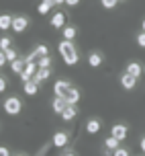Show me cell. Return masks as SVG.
Returning a JSON list of instances; mask_svg holds the SVG:
<instances>
[{
  "mask_svg": "<svg viewBox=\"0 0 145 156\" xmlns=\"http://www.w3.org/2000/svg\"><path fill=\"white\" fill-rule=\"evenodd\" d=\"M59 54H61V58H63V62L68 64V66H74V64L78 62V49L74 47V43L72 41H68V39H63L59 43Z\"/></svg>",
  "mask_w": 145,
  "mask_h": 156,
  "instance_id": "6da1fadb",
  "label": "cell"
},
{
  "mask_svg": "<svg viewBox=\"0 0 145 156\" xmlns=\"http://www.w3.org/2000/svg\"><path fill=\"white\" fill-rule=\"evenodd\" d=\"M21 107H23V103H21V99H16V97H8L6 101H4V111H6L8 115L21 113Z\"/></svg>",
  "mask_w": 145,
  "mask_h": 156,
  "instance_id": "7a4b0ae2",
  "label": "cell"
},
{
  "mask_svg": "<svg viewBox=\"0 0 145 156\" xmlns=\"http://www.w3.org/2000/svg\"><path fill=\"white\" fill-rule=\"evenodd\" d=\"M37 70H39V66H37L35 62H27L25 70L21 72L19 76H21V80H23V82H27V80H31V78H33L35 74H37Z\"/></svg>",
  "mask_w": 145,
  "mask_h": 156,
  "instance_id": "3957f363",
  "label": "cell"
},
{
  "mask_svg": "<svg viewBox=\"0 0 145 156\" xmlns=\"http://www.w3.org/2000/svg\"><path fill=\"white\" fill-rule=\"evenodd\" d=\"M29 19L27 16H15L12 19V31L15 33H23V31H27V27H29Z\"/></svg>",
  "mask_w": 145,
  "mask_h": 156,
  "instance_id": "277c9868",
  "label": "cell"
},
{
  "mask_svg": "<svg viewBox=\"0 0 145 156\" xmlns=\"http://www.w3.org/2000/svg\"><path fill=\"white\" fill-rule=\"evenodd\" d=\"M69 88H72V84H69L68 80H57L53 84V93H55V97H66Z\"/></svg>",
  "mask_w": 145,
  "mask_h": 156,
  "instance_id": "5b68a950",
  "label": "cell"
},
{
  "mask_svg": "<svg viewBox=\"0 0 145 156\" xmlns=\"http://www.w3.org/2000/svg\"><path fill=\"white\" fill-rule=\"evenodd\" d=\"M121 84H123V88L131 90V88H135V84H137V78H135V76H131L129 72H125V74L121 76Z\"/></svg>",
  "mask_w": 145,
  "mask_h": 156,
  "instance_id": "8992f818",
  "label": "cell"
},
{
  "mask_svg": "<svg viewBox=\"0 0 145 156\" xmlns=\"http://www.w3.org/2000/svg\"><path fill=\"white\" fill-rule=\"evenodd\" d=\"M76 115H78V107L76 105H68L66 109L61 111V119H63V121H72Z\"/></svg>",
  "mask_w": 145,
  "mask_h": 156,
  "instance_id": "52a82bcc",
  "label": "cell"
},
{
  "mask_svg": "<svg viewBox=\"0 0 145 156\" xmlns=\"http://www.w3.org/2000/svg\"><path fill=\"white\" fill-rule=\"evenodd\" d=\"M23 90H25V94H29V97H33V94H37V90H39V82H35L33 78L31 80H27V82H23Z\"/></svg>",
  "mask_w": 145,
  "mask_h": 156,
  "instance_id": "ba28073f",
  "label": "cell"
},
{
  "mask_svg": "<svg viewBox=\"0 0 145 156\" xmlns=\"http://www.w3.org/2000/svg\"><path fill=\"white\" fill-rule=\"evenodd\" d=\"M113 136H115L116 140H125V138H127V125L115 123L113 125Z\"/></svg>",
  "mask_w": 145,
  "mask_h": 156,
  "instance_id": "9c48e42d",
  "label": "cell"
},
{
  "mask_svg": "<svg viewBox=\"0 0 145 156\" xmlns=\"http://www.w3.org/2000/svg\"><path fill=\"white\" fill-rule=\"evenodd\" d=\"M53 6H55L53 0H41V2H39V6H37V12H39V15H47Z\"/></svg>",
  "mask_w": 145,
  "mask_h": 156,
  "instance_id": "30bf717a",
  "label": "cell"
},
{
  "mask_svg": "<svg viewBox=\"0 0 145 156\" xmlns=\"http://www.w3.org/2000/svg\"><path fill=\"white\" fill-rule=\"evenodd\" d=\"M63 99H66V101H68L69 105H76V103L80 101V90H78V88H74V86H72V88H69V90H68V94H66V97H63Z\"/></svg>",
  "mask_w": 145,
  "mask_h": 156,
  "instance_id": "8fae6325",
  "label": "cell"
},
{
  "mask_svg": "<svg viewBox=\"0 0 145 156\" xmlns=\"http://www.w3.org/2000/svg\"><path fill=\"white\" fill-rule=\"evenodd\" d=\"M51 25H53L55 29L66 27V15H63V12H55V15L51 16Z\"/></svg>",
  "mask_w": 145,
  "mask_h": 156,
  "instance_id": "7c38bea8",
  "label": "cell"
},
{
  "mask_svg": "<svg viewBox=\"0 0 145 156\" xmlns=\"http://www.w3.org/2000/svg\"><path fill=\"white\" fill-rule=\"evenodd\" d=\"M66 144H68V133L66 132H57L53 136V146L61 148V146H66Z\"/></svg>",
  "mask_w": 145,
  "mask_h": 156,
  "instance_id": "4fadbf2b",
  "label": "cell"
},
{
  "mask_svg": "<svg viewBox=\"0 0 145 156\" xmlns=\"http://www.w3.org/2000/svg\"><path fill=\"white\" fill-rule=\"evenodd\" d=\"M49 76H51V70H49V68H39L37 74L33 76V80H35V82H43V80H47Z\"/></svg>",
  "mask_w": 145,
  "mask_h": 156,
  "instance_id": "5bb4252c",
  "label": "cell"
},
{
  "mask_svg": "<svg viewBox=\"0 0 145 156\" xmlns=\"http://www.w3.org/2000/svg\"><path fill=\"white\" fill-rule=\"evenodd\" d=\"M68 105H69V103L66 101L63 97H55V101H53V111H55V113H59V115H61V111L66 109Z\"/></svg>",
  "mask_w": 145,
  "mask_h": 156,
  "instance_id": "9a60e30c",
  "label": "cell"
},
{
  "mask_svg": "<svg viewBox=\"0 0 145 156\" xmlns=\"http://www.w3.org/2000/svg\"><path fill=\"white\" fill-rule=\"evenodd\" d=\"M12 19H15V16H10V15H0V29H2V31L12 29Z\"/></svg>",
  "mask_w": 145,
  "mask_h": 156,
  "instance_id": "2e32d148",
  "label": "cell"
},
{
  "mask_svg": "<svg viewBox=\"0 0 145 156\" xmlns=\"http://www.w3.org/2000/svg\"><path fill=\"white\" fill-rule=\"evenodd\" d=\"M88 64H90L92 68H98L100 64H102V55H100L98 51H92V54L88 55Z\"/></svg>",
  "mask_w": 145,
  "mask_h": 156,
  "instance_id": "e0dca14e",
  "label": "cell"
},
{
  "mask_svg": "<svg viewBox=\"0 0 145 156\" xmlns=\"http://www.w3.org/2000/svg\"><path fill=\"white\" fill-rule=\"evenodd\" d=\"M86 132H88V133H98L100 132V121H98V119H88V123H86Z\"/></svg>",
  "mask_w": 145,
  "mask_h": 156,
  "instance_id": "ac0fdd59",
  "label": "cell"
},
{
  "mask_svg": "<svg viewBox=\"0 0 145 156\" xmlns=\"http://www.w3.org/2000/svg\"><path fill=\"white\" fill-rule=\"evenodd\" d=\"M127 72H129L131 76H135V78H139V76H141V72H143V70H141V66H139L137 62H131L129 66H127Z\"/></svg>",
  "mask_w": 145,
  "mask_h": 156,
  "instance_id": "d6986e66",
  "label": "cell"
},
{
  "mask_svg": "<svg viewBox=\"0 0 145 156\" xmlns=\"http://www.w3.org/2000/svg\"><path fill=\"white\" fill-rule=\"evenodd\" d=\"M119 142H121V140H116L115 136L110 133V138H106V140H104V146H106L108 150H113V152H115V150L119 148Z\"/></svg>",
  "mask_w": 145,
  "mask_h": 156,
  "instance_id": "ffe728a7",
  "label": "cell"
},
{
  "mask_svg": "<svg viewBox=\"0 0 145 156\" xmlns=\"http://www.w3.org/2000/svg\"><path fill=\"white\" fill-rule=\"evenodd\" d=\"M78 35L76 27H63V39H68V41H72V39Z\"/></svg>",
  "mask_w": 145,
  "mask_h": 156,
  "instance_id": "44dd1931",
  "label": "cell"
},
{
  "mask_svg": "<svg viewBox=\"0 0 145 156\" xmlns=\"http://www.w3.org/2000/svg\"><path fill=\"white\" fill-rule=\"evenodd\" d=\"M10 64H12V72H16V74H21L25 70V66H27L25 60H15V62H10Z\"/></svg>",
  "mask_w": 145,
  "mask_h": 156,
  "instance_id": "7402d4cb",
  "label": "cell"
},
{
  "mask_svg": "<svg viewBox=\"0 0 145 156\" xmlns=\"http://www.w3.org/2000/svg\"><path fill=\"white\" fill-rule=\"evenodd\" d=\"M8 47H12V41H10L8 35H2V37H0V49H2V51H6Z\"/></svg>",
  "mask_w": 145,
  "mask_h": 156,
  "instance_id": "603a6c76",
  "label": "cell"
},
{
  "mask_svg": "<svg viewBox=\"0 0 145 156\" xmlns=\"http://www.w3.org/2000/svg\"><path fill=\"white\" fill-rule=\"evenodd\" d=\"M33 55L35 58H43V55H49V49H47V45H39L35 51H33Z\"/></svg>",
  "mask_w": 145,
  "mask_h": 156,
  "instance_id": "cb8c5ba5",
  "label": "cell"
},
{
  "mask_svg": "<svg viewBox=\"0 0 145 156\" xmlns=\"http://www.w3.org/2000/svg\"><path fill=\"white\" fill-rule=\"evenodd\" d=\"M37 66H39V68H49V66H51V58H49V55H43V58H39Z\"/></svg>",
  "mask_w": 145,
  "mask_h": 156,
  "instance_id": "d4e9b609",
  "label": "cell"
},
{
  "mask_svg": "<svg viewBox=\"0 0 145 156\" xmlns=\"http://www.w3.org/2000/svg\"><path fill=\"white\" fill-rule=\"evenodd\" d=\"M4 54H6V58H8V62H15V60H19V54H16L15 49H12V47H8L6 51H4Z\"/></svg>",
  "mask_w": 145,
  "mask_h": 156,
  "instance_id": "484cf974",
  "label": "cell"
},
{
  "mask_svg": "<svg viewBox=\"0 0 145 156\" xmlns=\"http://www.w3.org/2000/svg\"><path fill=\"white\" fill-rule=\"evenodd\" d=\"M100 2H102V6H104V8H115L119 0H100Z\"/></svg>",
  "mask_w": 145,
  "mask_h": 156,
  "instance_id": "4316f807",
  "label": "cell"
},
{
  "mask_svg": "<svg viewBox=\"0 0 145 156\" xmlns=\"http://www.w3.org/2000/svg\"><path fill=\"white\" fill-rule=\"evenodd\" d=\"M113 156H129V150H127V148H116Z\"/></svg>",
  "mask_w": 145,
  "mask_h": 156,
  "instance_id": "83f0119b",
  "label": "cell"
},
{
  "mask_svg": "<svg viewBox=\"0 0 145 156\" xmlns=\"http://www.w3.org/2000/svg\"><path fill=\"white\" fill-rule=\"evenodd\" d=\"M137 43H139L141 47H145V31H141V33L137 35Z\"/></svg>",
  "mask_w": 145,
  "mask_h": 156,
  "instance_id": "f1b7e54d",
  "label": "cell"
},
{
  "mask_svg": "<svg viewBox=\"0 0 145 156\" xmlns=\"http://www.w3.org/2000/svg\"><path fill=\"white\" fill-rule=\"evenodd\" d=\"M8 62V58H6V54H4V51H2V49H0V68H2V66H4V64Z\"/></svg>",
  "mask_w": 145,
  "mask_h": 156,
  "instance_id": "f546056e",
  "label": "cell"
},
{
  "mask_svg": "<svg viewBox=\"0 0 145 156\" xmlns=\"http://www.w3.org/2000/svg\"><path fill=\"white\" fill-rule=\"evenodd\" d=\"M4 90H6V78L0 76V93H4Z\"/></svg>",
  "mask_w": 145,
  "mask_h": 156,
  "instance_id": "4dcf8cb0",
  "label": "cell"
},
{
  "mask_svg": "<svg viewBox=\"0 0 145 156\" xmlns=\"http://www.w3.org/2000/svg\"><path fill=\"white\" fill-rule=\"evenodd\" d=\"M0 156H10V152H8L4 146H0Z\"/></svg>",
  "mask_w": 145,
  "mask_h": 156,
  "instance_id": "1f68e13d",
  "label": "cell"
},
{
  "mask_svg": "<svg viewBox=\"0 0 145 156\" xmlns=\"http://www.w3.org/2000/svg\"><path fill=\"white\" fill-rule=\"evenodd\" d=\"M78 2H80V0H66L68 6H78Z\"/></svg>",
  "mask_w": 145,
  "mask_h": 156,
  "instance_id": "d6a6232c",
  "label": "cell"
},
{
  "mask_svg": "<svg viewBox=\"0 0 145 156\" xmlns=\"http://www.w3.org/2000/svg\"><path fill=\"white\" fill-rule=\"evenodd\" d=\"M55 2V6H61V4H66V0H53Z\"/></svg>",
  "mask_w": 145,
  "mask_h": 156,
  "instance_id": "836d02e7",
  "label": "cell"
},
{
  "mask_svg": "<svg viewBox=\"0 0 145 156\" xmlns=\"http://www.w3.org/2000/svg\"><path fill=\"white\" fill-rule=\"evenodd\" d=\"M141 150H143V152H145V138H143V140H141Z\"/></svg>",
  "mask_w": 145,
  "mask_h": 156,
  "instance_id": "e575fe53",
  "label": "cell"
},
{
  "mask_svg": "<svg viewBox=\"0 0 145 156\" xmlns=\"http://www.w3.org/2000/svg\"><path fill=\"white\" fill-rule=\"evenodd\" d=\"M63 156H78L76 152H68V154H63Z\"/></svg>",
  "mask_w": 145,
  "mask_h": 156,
  "instance_id": "d590c367",
  "label": "cell"
},
{
  "mask_svg": "<svg viewBox=\"0 0 145 156\" xmlns=\"http://www.w3.org/2000/svg\"><path fill=\"white\" fill-rule=\"evenodd\" d=\"M143 31H145V19H143Z\"/></svg>",
  "mask_w": 145,
  "mask_h": 156,
  "instance_id": "8d00e7d4",
  "label": "cell"
},
{
  "mask_svg": "<svg viewBox=\"0 0 145 156\" xmlns=\"http://www.w3.org/2000/svg\"><path fill=\"white\" fill-rule=\"evenodd\" d=\"M15 156H25V154H15Z\"/></svg>",
  "mask_w": 145,
  "mask_h": 156,
  "instance_id": "74e56055",
  "label": "cell"
}]
</instances>
